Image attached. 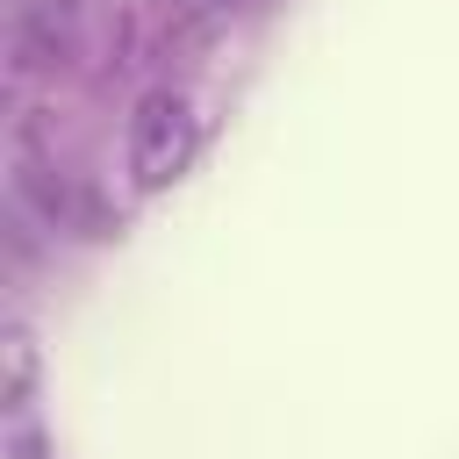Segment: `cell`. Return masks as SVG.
<instances>
[{"instance_id":"3957f363","label":"cell","mask_w":459,"mask_h":459,"mask_svg":"<svg viewBox=\"0 0 459 459\" xmlns=\"http://www.w3.org/2000/svg\"><path fill=\"white\" fill-rule=\"evenodd\" d=\"M158 7H165V29L172 36H215V29H230V14L244 0H158Z\"/></svg>"},{"instance_id":"6da1fadb","label":"cell","mask_w":459,"mask_h":459,"mask_svg":"<svg viewBox=\"0 0 459 459\" xmlns=\"http://www.w3.org/2000/svg\"><path fill=\"white\" fill-rule=\"evenodd\" d=\"M194 151H201V115H194V100L172 93V86L143 93L136 115H129V179H136L143 194H165L172 179H186Z\"/></svg>"},{"instance_id":"7a4b0ae2","label":"cell","mask_w":459,"mask_h":459,"mask_svg":"<svg viewBox=\"0 0 459 459\" xmlns=\"http://www.w3.org/2000/svg\"><path fill=\"white\" fill-rule=\"evenodd\" d=\"M0 351H7V416H22L29 394H36V337H29V323H7Z\"/></svg>"}]
</instances>
